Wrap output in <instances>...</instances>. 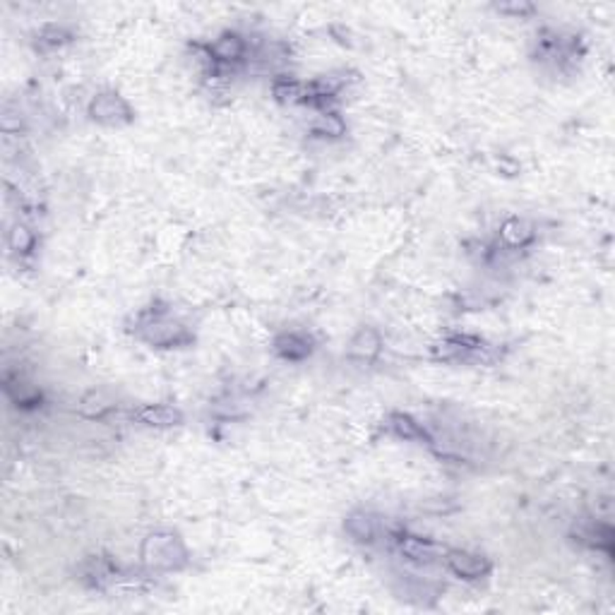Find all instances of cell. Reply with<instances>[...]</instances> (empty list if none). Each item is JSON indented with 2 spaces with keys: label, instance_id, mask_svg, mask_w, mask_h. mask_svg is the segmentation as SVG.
Instances as JSON below:
<instances>
[{
  "label": "cell",
  "instance_id": "1",
  "mask_svg": "<svg viewBox=\"0 0 615 615\" xmlns=\"http://www.w3.org/2000/svg\"><path fill=\"white\" fill-rule=\"evenodd\" d=\"M142 562L157 572H176L188 565V548L183 538L174 531H154L142 541L140 548Z\"/></svg>",
  "mask_w": 615,
  "mask_h": 615
},
{
  "label": "cell",
  "instance_id": "2",
  "mask_svg": "<svg viewBox=\"0 0 615 615\" xmlns=\"http://www.w3.org/2000/svg\"><path fill=\"white\" fill-rule=\"evenodd\" d=\"M140 329H142V339L152 346L161 349H178V346H188L192 342V335L174 320L166 318V312H144L140 320Z\"/></svg>",
  "mask_w": 615,
  "mask_h": 615
},
{
  "label": "cell",
  "instance_id": "3",
  "mask_svg": "<svg viewBox=\"0 0 615 615\" xmlns=\"http://www.w3.org/2000/svg\"><path fill=\"white\" fill-rule=\"evenodd\" d=\"M87 113L94 123L106 125V128H120V125H130L135 120V111L128 104V99L118 94L116 89H101L99 94L92 96Z\"/></svg>",
  "mask_w": 615,
  "mask_h": 615
},
{
  "label": "cell",
  "instance_id": "4",
  "mask_svg": "<svg viewBox=\"0 0 615 615\" xmlns=\"http://www.w3.org/2000/svg\"><path fill=\"white\" fill-rule=\"evenodd\" d=\"M442 562H445V568L452 575L464 579V582H481L493 570V565H490V560L486 555L466 551V548H445Z\"/></svg>",
  "mask_w": 615,
  "mask_h": 615
},
{
  "label": "cell",
  "instance_id": "5",
  "mask_svg": "<svg viewBox=\"0 0 615 615\" xmlns=\"http://www.w3.org/2000/svg\"><path fill=\"white\" fill-rule=\"evenodd\" d=\"M250 53V41L239 32H222L207 46V58L216 68H231L243 63Z\"/></svg>",
  "mask_w": 615,
  "mask_h": 615
},
{
  "label": "cell",
  "instance_id": "6",
  "mask_svg": "<svg viewBox=\"0 0 615 615\" xmlns=\"http://www.w3.org/2000/svg\"><path fill=\"white\" fill-rule=\"evenodd\" d=\"M397 551L401 553V558L414 562V565H435V562H442V555H445V548L431 538H424V536L416 534H400L397 536Z\"/></svg>",
  "mask_w": 615,
  "mask_h": 615
},
{
  "label": "cell",
  "instance_id": "7",
  "mask_svg": "<svg viewBox=\"0 0 615 615\" xmlns=\"http://www.w3.org/2000/svg\"><path fill=\"white\" fill-rule=\"evenodd\" d=\"M312 349H315L312 336L305 335V332H294V329L281 332V335L274 336L272 342V352L288 363H301V360L311 359Z\"/></svg>",
  "mask_w": 615,
  "mask_h": 615
},
{
  "label": "cell",
  "instance_id": "8",
  "mask_svg": "<svg viewBox=\"0 0 615 615\" xmlns=\"http://www.w3.org/2000/svg\"><path fill=\"white\" fill-rule=\"evenodd\" d=\"M383 352V336L376 328H359L346 344V359L356 363H373Z\"/></svg>",
  "mask_w": 615,
  "mask_h": 615
},
{
  "label": "cell",
  "instance_id": "9",
  "mask_svg": "<svg viewBox=\"0 0 615 615\" xmlns=\"http://www.w3.org/2000/svg\"><path fill=\"white\" fill-rule=\"evenodd\" d=\"M344 534L352 538L353 544L370 546L376 544L380 536L377 520L366 510H352L344 517Z\"/></svg>",
  "mask_w": 615,
  "mask_h": 615
},
{
  "label": "cell",
  "instance_id": "10",
  "mask_svg": "<svg viewBox=\"0 0 615 615\" xmlns=\"http://www.w3.org/2000/svg\"><path fill=\"white\" fill-rule=\"evenodd\" d=\"M133 416L147 428H159V431L183 424V411L171 404H144Z\"/></svg>",
  "mask_w": 615,
  "mask_h": 615
},
{
  "label": "cell",
  "instance_id": "11",
  "mask_svg": "<svg viewBox=\"0 0 615 615\" xmlns=\"http://www.w3.org/2000/svg\"><path fill=\"white\" fill-rule=\"evenodd\" d=\"M534 224L527 222V219H522V216H510V219L500 226V243H503V250H524L534 243Z\"/></svg>",
  "mask_w": 615,
  "mask_h": 615
},
{
  "label": "cell",
  "instance_id": "12",
  "mask_svg": "<svg viewBox=\"0 0 615 615\" xmlns=\"http://www.w3.org/2000/svg\"><path fill=\"white\" fill-rule=\"evenodd\" d=\"M387 431L394 435V438L407 440V442H425L431 445L433 438L428 435V431L424 428V424H418L414 416L401 414V411H394V414L387 416Z\"/></svg>",
  "mask_w": 615,
  "mask_h": 615
},
{
  "label": "cell",
  "instance_id": "13",
  "mask_svg": "<svg viewBox=\"0 0 615 615\" xmlns=\"http://www.w3.org/2000/svg\"><path fill=\"white\" fill-rule=\"evenodd\" d=\"M3 390L8 394V400L15 404V407L22 409H34L41 404V392L34 387V384L24 383L20 376H5L3 377Z\"/></svg>",
  "mask_w": 615,
  "mask_h": 615
},
{
  "label": "cell",
  "instance_id": "14",
  "mask_svg": "<svg viewBox=\"0 0 615 615\" xmlns=\"http://www.w3.org/2000/svg\"><path fill=\"white\" fill-rule=\"evenodd\" d=\"M577 538H579V544L589 546L594 551L611 553V548H613V529L603 522H587L584 527L577 529Z\"/></svg>",
  "mask_w": 615,
  "mask_h": 615
},
{
  "label": "cell",
  "instance_id": "15",
  "mask_svg": "<svg viewBox=\"0 0 615 615\" xmlns=\"http://www.w3.org/2000/svg\"><path fill=\"white\" fill-rule=\"evenodd\" d=\"M72 41V32L63 24H44L39 32L34 34V48L41 53H51L58 48L68 46Z\"/></svg>",
  "mask_w": 615,
  "mask_h": 615
},
{
  "label": "cell",
  "instance_id": "16",
  "mask_svg": "<svg viewBox=\"0 0 615 615\" xmlns=\"http://www.w3.org/2000/svg\"><path fill=\"white\" fill-rule=\"evenodd\" d=\"M272 96L274 101H279V104H303L305 82L296 80V77H288V75H277L272 80Z\"/></svg>",
  "mask_w": 615,
  "mask_h": 615
},
{
  "label": "cell",
  "instance_id": "17",
  "mask_svg": "<svg viewBox=\"0 0 615 615\" xmlns=\"http://www.w3.org/2000/svg\"><path fill=\"white\" fill-rule=\"evenodd\" d=\"M116 409V401L106 394V392L101 390H92L87 392L85 397L80 400V414L85 416V418H92V421H96V418H104L109 411H113Z\"/></svg>",
  "mask_w": 615,
  "mask_h": 615
},
{
  "label": "cell",
  "instance_id": "18",
  "mask_svg": "<svg viewBox=\"0 0 615 615\" xmlns=\"http://www.w3.org/2000/svg\"><path fill=\"white\" fill-rule=\"evenodd\" d=\"M8 246L15 255H29L36 246V236L29 226L15 224L8 233Z\"/></svg>",
  "mask_w": 615,
  "mask_h": 615
},
{
  "label": "cell",
  "instance_id": "19",
  "mask_svg": "<svg viewBox=\"0 0 615 615\" xmlns=\"http://www.w3.org/2000/svg\"><path fill=\"white\" fill-rule=\"evenodd\" d=\"M312 133L320 137H339L346 133V123L336 111H322L318 123L312 125Z\"/></svg>",
  "mask_w": 615,
  "mask_h": 615
},
{
  "label": "cell",
  "instance_id": "20",
  "mask_svg": "<svg viewBox=\"0 0 615 615\" xmlns=\"http://www.w3.org/2000/svg\"><path fill=\"white\" fill-rule=\"evenodd\" d=\"M496 10L500 12V15H510V17H529L534 15V5L531 3H500V5H496Z\"/></svg>",
  "mask_w": 615,
  "mask_h": 615
}]
</instances>
